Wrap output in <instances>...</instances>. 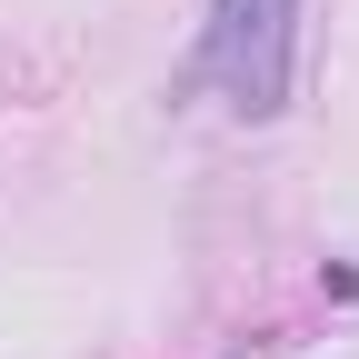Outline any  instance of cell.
<instances>
[{"mask_svg": "<svg viewBox=\"0 0 359 359\" xmlns=\"http://www.w3.org/2000/svg\"><path fill=\"white\" fill-rule=\"evenodd\" d=\"M290 40H299V0H219L200 60H210L219 90H230V110L269 120L290 100Z\"/></svg>", "mask_w": 359, "mask_h": 359, "instance_id": "obj_1", "label": "cell"}]
</instances>
